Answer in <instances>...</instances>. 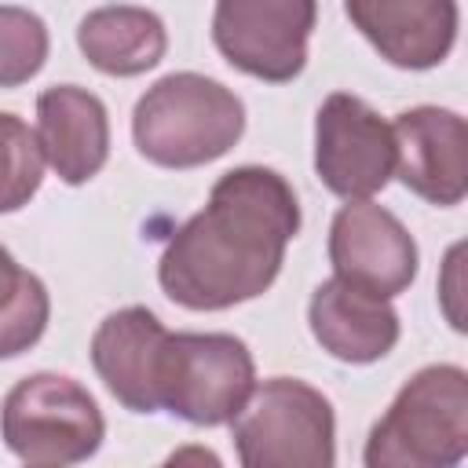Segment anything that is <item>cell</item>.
<instances>
[{
    "label": "cell",
    "instance_id": "30bf717a",
    "mask_svg": "<svg viewBox=\"0 0 468 468\" xmlns=\"http://www.w3.org/2000/svg\"><path fill=\"white\" fill-rule=\"evenodd\" d=\"M395 132V176L417 197L453 208L468 194V132L464 117L442 106L402 110L391 124Z\"/></svg>",
    "mask_w": 468,
    "mask_h": 468
},
{
    "label": "cell",
    "instance_id": "ba28073f",
    "mask_svg": "<svg viewBox=\"0 0 468 468\" xmlns=\"http://www.w3.org/2000/svg\"><path fill=\"white\" fill-rule=\"evenodd\" d=\"M314 172L344 201L373 197L395 176V132L358 95L333 91L314 117Z\"/></svg>",
    "mask_w": 468,
    "mask_h": 468
},
{
    "label": "cell",
    "instance_id": "ac0fdd59",
    "mask_svg": "<svg viewBox=\"0 0 468 468\" xmlns=\"http://www.w3.org/2000/svg\"><path fill=\"white\" fill-rule=\"evenodd\" d=\"M48 26L29 7L0 4V88H18L44 69Z\"/></svg>",
    "mask_w": 468,
    "mask_h": 468
},
{
    "label": "cell",
    "instance_id": "52a82bcc",
    "mask_svg": "<svg viewBox=\"0 0 468 468\" xmlns=\"http://www.w3.org/2000/svg\"><path fill=\"white\" fill-rule=\"evenodd\" d=\"M314 22L318 0H216L212 44L234 69L285 84L307 62Z\"/></svg>",
    "mask_w": 468,
    "mask_h": 468
},
{
    "label": "cell",
    "instance_id": "8992f818",
    "mask_svg": "<svg viewBox=\"0 0 468 468\" xmlns=\"http://www.w3.org/2000/svg\"><path fill=\"white\" fill-rule=\"evenodd\" d=\"M256 388V362L230 333H168L157 362V406L172 417L216 428L230 424Z\"/></svg>",
    "mask_w": 468,
    "mask_h": 468
},
{
    "label": "cell",
    "instance_id": "8fae6325",
    "mask_svg": "<svg viewBox=\"0 0 468 468\" xmlns=\"http://www.w3.org/2000/svg\"><path fill=\"white\" fill-rule=\"evenodd\" d=\"M344 11L399 69H431L457 44V0H344Z\"/></svg>",
    "mask_w": 468,
    "mask_h": 468
},
{
    "label": "cell",
    "instance_id": "4fadbf2b",
    "mask_svg": "<svg viewBox=\"0 0 468 468\" xmlns=\"http://www.w3.org/2000/svg\"><path fill=\"white\" fill-rule=\"evenodd\" d=\"M37 143L51 172L80 186L110 157V117L99 95L77 84H55L37 95Z\"/></svg>",
    "mask_w": 468,
    "mask_h": 468
},
{
    "label": "cell",
    "instance_id": "e0dca14e",
    "mask_svg": "<svg viewBox=\"0 0 468 468\" xmlns=\"http://www.w3.org/2000/svg\"><path fill=\"white\" fill-rule=\"evenodd\" d=\"M44 179V154L37 132L15 117L0 113V212H18L33 201Z\"/></svg>",
    "mask_w": 468,
    "mask_h": 468
},
{
    "label": "cell",
    "instance_id": "9a60e30c",
    "mask_svg": "<svg viewBox=\"0 0 468 468\" xmlns=\"http://www.w3.org/2000/svg\"><path fill=\"white\" fill-rule=\"evenodd\" d=\"M77 48L106 77H139L165 58L168 29L146 7L106 4L80 18Z\"/></svg>",
    "mask_w": 468,
    "mask_h": 468
},
{
    "label": "cell",
    "instance_id": "7a4b0ae2",
    "mask_svg": "<svg viewBox=\"0 0 468 468\" xmlns=\"http://www.w3.org/2000/svg\"><path fill=\"white\" fill-rule=\"evenodd\" d=\"M245 132V102L205 73H168L132 110L135 150L157 168H197Z\"/></svg>",
    "mask_w": 468,
    "mask_h": 468
},
{
    "label": "cell",
    "instance_id": "5bb4252c",
    "mask_svg": "<svg viewBox=\"0 0 468 468\" xmlns=\"http://www.w3.org/2000/svg\"><path fill=\"white\" fill-rule=\"evenodd\" d=\"M311 336L336 362L369 366L399 344V314L384 296L355 289L336 274L311 292L307 303Z\"/></svg>",
    "mask_w": 468,
    "mask_h": 468
},
{
    "label": "cell",
    "instance_id": "5b68a950",
    "mask_svg": "<svg viewBox=\"0 0 468 468\" xmlns=\"http://www.w3.org/2000/svg\"><path fill=\"white\" fill-rule=\"evenodd\" d=\"M106 435V420L84 384L62 373L22 377L0 406L4 446L40 468L88 461Z\"/></svg>",
    "mask_w": 468,
    "mask_h": 468
},
{
    "label": "cell",
    "instance_id": "3957f363",
    "mask_svg": "<svg viewBox=\"0 0 468 468\" xmlns=\"http://www.w3.org/2000/svg\"><path fill=\"white\" fill-rule=\"evenodd\" d=\"M468 453V373L461 366L417 369L373 424L362 461L369 468H450Z\"/></svg>",
    "mask_w": 468,
    "mask_h": 468
},
{
    "label": "cell",
    "instance_id": "6da1fadb",
    "mask_svg": "<svg viewBox=\"0 0 468 468\" xmlns=\"http://www.w3.org/2000/svg\"><path fill=\"white\" fill-rule=\"evenodd\" d=\"M296 230L300 201L282 172L230 168L216 179L208 205L168 238L157 282L186 311H227L274 285Z\"/></svg>",
    "mask_w": 468,
    "mask_h": 468
},
{
    "label": "cell",
    "instance_id": "9c48e42d",
    "mask_svg": "<svg viewBox=\"0 0 468 468\" xmlns=\"http://www.w3.org/2000/svg\"><path fill=\"white\" fill-rule=\"evenodd\" d=\"M329 263L340 282L391 300L417 278V241L395 212L358 197L333 216Z\"/></svg>",
    "mask_w": 468,
    "mask_h": 468
},
{
    "label": "cell",
    "instance_id": "277c9868",
    "mask_svg": "<svg viewBox=\"0 0 468 468\" xmlns=\"http://www.w3.org/2000/svg\"><path fill=\"white\" fill-rule=\"evenodd\" d=\"M230 431L245 468H329L336 461L333 406L296 377H271L252 388Z\"/></svg>",
    "mask_w": 468,
    "mask_h": 468
},
{
    "label": "cell",
    "instance_id": "7c38bea8",
    "mask_svg": "<svg viewBox=\"0 0 468 468\" xmlns=\"http://www.w3.org/2000/svg\"><path fill=\"white\" fill-rule=\"evenodd\" d=\"M168 329L150 307L106 314L91 336V366L106 391L132 413H157V362Z\"/></svg>",
    "mask_w": 468,
    "mask_h": 468
},
{
    "label": "cell",
    "instance_id": "2e32d148",
    "mask_svg": "<svg viewBox=\"0 0 468 468\" xmlns=\"http://www.w3.org/2000/svg\"><path fill=\"white\" fill-rule=\"evenodd\" d=\"M51 300L37 274L18 267V260L0 245V358L29 351L48 329Z\"/></svg>",
    "mask_w": 468,
    "mask_h": 468
}]
</instances>
